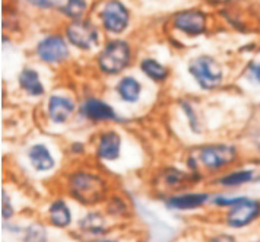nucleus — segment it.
Masks as SVG:
<instances>
[{
    "label": "nucleus",
    "mask_w": 260,
    "mask_h": 242,
    "mask_svg": "<svg viewBox=\"0 0 260 242\" xmlns=\"http://www.w3.org/2000/svg\"><path fill=\"white\" fill-rule=\"evenodd\" d=\"M2 198H3V201H2V215H3L5 219H11L13 216V209L11 206V201H9L5 190L2 191Z\"/></svg>",
    "instance_id": "a878e982"
},
{
    "label": "nucleus",
    "mask_w": 260,
    "mask_h": 242,
    "mask_svg": "<svg viewBox=\"0 0 260 242\" xmlns=\"http://www.w3.org/2000/svg\"><path fill=\"white\" fill-rule=\"evenodd\" d=\"M37 56L47 64L63 63L69 57V47L66 40L59 34L48 35L37 44Z\"/></svg>",
    "instance_id": "6e6552de"
},
{
    "label": "nucleus",
    "mask_w": 260,
    "mask_h": 242,
    "mask_svg": "<svg viewBox=\"0 0 260 242\" xmlns=\"http://www.w3.org/2000/svg\"><path fill=\"white\" fill-rule=\"evenodd\" d=\"M26 239L29 241H44L46 239V231L41 225H31L28 228V233H26Z\"/></svg>",
    "instance_id": "393cba45"
},
{
    "label": "nucleus",
    "mask_w": 260,
    "mask_h": 242,
    "mask_svg": "<svg viewBox=\"0 0 260 242\" xmlns=\"http://www.w3.org/2000/svg\"><path fill=\"white\" fill-rule=\"evenodd\" d=\"M199 180H201V175L186 174L177 168H167L156 178L158 187L161 188V191H166V193L187 190L190 185H193Z\"/></svg>",
    "instance_id": "9d476101"
},
{
    "label": "nucleus",
    "mask_w": 260,
    "mask_h": 242,
    "mask_svg": "<svg viewBox=\"0 0 260 242\" xmlns=\"http://www.w3.org/2000/svg\"><path fill=\"white\" fill-rule=\"evenodd\" d=\"M68 191L81 204L94 206L101 203L108 193L106 180L91 171H75L68 178Z\"/></svg>",
    "instance_id": "f257e3e1"
},
{
    "label": "nucleus",
    "mask_w": 260,
    "mask_h": 242,
    "mask_svg": "<svg viewBox=\"0 0 260 242\" xmlns=\"http://www.w3.org/2000/svg\"><path fill=\"white\" fill-rule=\"evenodd\" d=\"M75 110H76L75 102L68 96L51 95L47 102L48 118L56 124L66 123L72 117V114L75 113Z\"/></svg>",
    "instance_id": "f8f14e48"
},
{
    "label": "nucleus",
    "mask_w": 260,
    "mask_h": 242,
    "mask_svg": "<svg viewBox=\"0 0 260 242\" xmlns=\"http://www.w3.org/2000/svg\"><path fill=\"white\" fill-rule=\"evenodd\" d=\"M48 220L56 228H68L72 223V213L68 203L61 198L54 200L48 208Z\"/></svg>",
    "instance_id": "dca6fc26"
},
{
    "label": "nucleus",
    "mask_w": 260,
    "mask_h": 242,
    "mask_svg": "<svg viewBox=\"0 0 260 242\" xmlns=\"http://www.w3.org/2000/svg\"><path fill=\"white\" fill-rule=\"evenodd\" d=\"M64 34L72 46L82 50L91 51L98 48L101 44V31L100 28L89 19L71 21L66 25Z\"/></svg>",
    "instance_id": "39448f33"
},
{
    "label": "nucleus",
    "mask_w": 260,
    "mask_h": 242,
    "mask_svg": "<svg viewBox=\"0 0 260 242\" xmlns=\"http://www.w3.org/2000/svg\"><path fill=\"white\" fill-rule=\"evenodd\" d=\"M28 158H29L31 165L34 166V169L38 171V172L50 171L56 165L54 158L51 156L48 148L43 143H37L34 146H31L29 150H28Z\"/></svg>",
    "instance_id": "2eb2a0df"
},
{
    "label": "nucleus",
    "mask_w": 260,
    "mask_h": 242,
    "mask_svg": "<svg viewBox=\"0 0 260 242\" xmlns=\"http://www.w3.org/2000/svg\"><path fill=\"white\" fill-rule=\"evenodd\" d=\"M209 23L208 13L202 9H184L173 15L171 18V26L184 35L189 37H198L206 32Z\"/></svg>",
    "instance_id": "0eeeda50"
},
{
    "label": "nucleus",
    "mask_w": 260,
    "mask_h": 242,
    "mask_svg": "<svg viewBox=\"0 0 260 242\" xmlns=\"http://www.w3.org/2000/svg\"><path fill=\"white\" fill-rule=\"evenodd\" d=\"M237 159V149L233 145H206L191 152L189 168L194 172L198 169H205L208 172H219Z\"/></svg>",
    "instance_id": "f03ea898"
},
{
    "label": "nucleus",
    "mask_w": 260,
    "mask_h": 242,
    "mask_svg": "<svg viewBox=\"0 0 260 242\" xmlns=\"http://www.w3.org/2000/svg\"><path fill=\"white\" fill-rule=\"evenodd\" d=\"M79 113L83 118L94 121V123H101V121H117L118 117L116 111L113 110L111 105L106 104L101 99L96 98H88L85 99L79 108Z\"/></svg>",
    "instance_id": "9b49d317"
},
{
    "label": "nucleus",
    "mask_w": 260,
    "mask_h": 242,
    "mask_svg": "<svg viewBox=\"0 0 260 242\" xmlns=\"http://www.w3.org/2000/svg\"><path fill=\"white\" fill-rule=\"evenodd\" d=\"M253 175L254 174L250 169H241V171H236L219 178L218 184L224 185V187H238V185L247 184L250 181H253Z\"/></svg>",
    "instance_id": "4be33fe9"
},
{
    "label": "nucleus",
    "mask_w": 260,
    "mask_h": 242,
    "mask_svg": "<svg viewBox=\"0 0 260 242\" xmlns=\"http://www.w3.org/2000/svg\"><path fill=\"white\" fill-rule=\"evenodd\" d=\"M209 200L206 193H183L167 198L166 206L171 210H194Z\"/></svg>",
    "instance_id": "4468645a"
},
{
    "label": "nucleus",
    "mask_w": 260,
    "mask_h": 242,
    "mask_svg": "<svg viewBox=\"0 0 260 242\" xmlns=\"http://www.w3.org/2000/svg\"><path fill=\"white\" fill-rule=\"evenodd\" d=\"M26 3L40 11H50V9H57L60 6V0H26Z\"/></svg>",
    "instance_id": "b1692460"
},
{
    "label": "nucleus",
    "mask_w": 260,
    "mask_h": 242,
    "mask_svg": "<svg viewBox=\"0 0 260 242\" xmlns=\"http://www.w3.org/2000/svg\"><path fill=\"white\" fill-rule=\"evenodd\" d=\"M101 29L107 34H123L130 25V11L121 0H104L98 11Z\"/></svg>",
    "instance_id": "20e7f679"
},
{
    "label": "nucleus",
    "mask_w": 260,
    "mask_h": 242,
    "mask_svg": "<svg viewBox=\"0 0 260 242\" xmlns=\"http://www.w3.org/2000/svg\"><path fill=\"white\" fill-rule=\"evenodd\" d=\"M81 229L89 235H104L107 232V222L100 212L88 213L79 223Z\"/></svg>",
    "instance_id": "aec40b11"
},
{
    "label": "nucleus",
    "mask_w": 260,
    "mask_h": 242,
    "mask_svg": "<svg viewBox=\"0 0 260 242\" xmlns=\"http://www.w3.org/2000/svg\"><path fill=\"white\" fill-rule=\"evenodd\" d=\"M181 108H183V111H184L186 117L189 118L190 128H191L194 133H201V128H199V120H198V117H196V113H194L193 107H191L189 102L183 101V102H181Z\"/></svg>",
    "instance_id": "5701e85b"
},
{
    "label": "nucleus",
    "mask_w": 260,
    "mask_h": 242,
    "mask_svg": "<svg viewBox=\"0 0 260 242\" xmlns=\"http://www.w3.org/2000/svg\"><path fill=\"white\" fill-rule=\"evenodd\" d=\"M57 9L69 21H79L86 16L89 11V3L88 0H63Z\"/></svg>",
    "instance_id": "6ab92c4d"
},
{
    "label": "nucleus",
    "mask_w": 260,
    "mask_h": 242,
    "mask_svg": "<svg viewBox=\"0 0 260 242\" xmlns=\"http://www.w3.org/2000/svg\"><path fill=\"white\" fill-rule=\"evenodd\" d=\"M260 215V201L251 198H240L225 215V222L230 228H244Z\"/></svg>",
    "instance_id": "1a4fd4ad"
},
{
    "label": "nucleus",
    "mask_w": 260,
    "mask_h": 242,
    "mask_svg": "<svg viewBox=\"0 0 260 242\" xmlns=\"http://www.w3.org/2000/svg\"><path fill=\"white\" fill-rule=\"evenodd\" d=\"M121 150V137L117 131L107 130L104 131L96 145V156L103 161H116Z\"/></svg>",
    "instance_id": "ddd939ff"
},
{
    "label": "nucleus",
    "mask_w": 260,
    "mask_h": 242,
    "mask_svg": "<svg viewBox=\"0 0 260 242\" xmlns=\"http://www.w3.org/2000/svg\"><path fill=\"white\" fill-rule=\"evenodd\" d=\"M141 69L148 78H151L154 82H164L170 75V72L166 66L161 64L159 61H156L155 58H143L141 61Z\"/></svg>",
    "instance_id": "412c9836"
},
{
    "label": "nucleus",
    "mask_w": 260,
    "mask_h": 242,
    "mask_svg": "<svg viewBox=\"0 0 260 242\" xmlns=\"http://www.w3.org/2000/svg\"><path fill=\"white\" fill-rule=\"evenodd\" d=\"M19 86L29 96H41L44 95V85L40 81V76L34 69H24L19 73Z\"/></svg>",
    "instance_id": "f3484780"
},
{
    "label": "nucleus",
    "mask_w": 260,
    "mask_h": 242,
    "mask_svg": "<svg viewBox=\"0 0 260 242\" xmlns=\"http://www.w3.org/2000/svg\"><path fill=\"white\" fill-rule=\"evenodd\" d=\"M132 58V48L126 40L114 38L107 41L96 57V66L104 75L114 76L127 69Z\"/></svg>",
    "instance_id": "7ed1b4c3"
},
{
    "label": "nucleus",
    "mask_w": 260,
    "mask_h": 242,
    "mask_svg": "<svg viewBox=\"0 0 260 242\" xmlns=\"http://www.w3.org/2000/svg\"><path fill=\"white\" fill-rule=\"evenodd\" d=\"M116 91L123 101L132 104V102H136L139 99L141 92H142V85L133 76H124L118 81Z\"/></svg>",
    "instance_id": "a211bd4d"
},
{
    "label": "nucleus",
    "mask_w": 260,
    "mask_h": 242,
    "mask_svg": "<svg viewBox=\"0 0 260 242\" xmlns=\"http://www.w3.org/2000/svg\"><path fill=\"white\" fill-rule=\"evenodd\" d=\"M248 79L260 86V63H251L247 69Z\"/></svg>",
    "instance_id": "bb28decb"
},
{
    "label": "nucleus",
    "mask_w": 260,
    "mask_h": 242,
    "mask_svg": "<svg viewBox=\"0 0 260 242\" xmlns=\"http://www.w3.org/2000/svg\"><path fill=\"white\" fill-rule=\"evenodd\" d=\"M189 73L205 91L218 88L224 79V73L219 63L211 56H199L193 58L189 64Z\"/></svg>",
    "instance_id": "423d86ee"
}]
</instances>
